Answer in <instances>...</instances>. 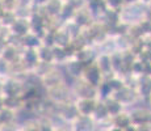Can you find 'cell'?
<instances>
[{"mask_svg": "<svg viewBox=\"0 0 151 131\" xmlns=\"http://www.w3.org/2000/svg\"><path fill=\"white\" fill-rule=\"evenodd\" d=\"M20 131H21V130H20Z\"/></svg>", "mask_w": 151, "mask_h": 131, "instance_id": "5b68a950", "label": "cell"}, {"mask_svg": "<svg viewBox=\"0 0 151 131\" xmlns=\"http://www.w3.org/2000/svg\"><path fill=\"white\" fill-rule=\"evenodd\" d=\"M124 131H138V129L135 126H133V125H129V126L125 127Z\"/></svg>", "mask_w": 151, "mask_h": 131, "instance_id": "7a4b0ae2", "label": "cell"}, {"mask_svg": "<svg viewBox=\"0 0 151 131\" xmlns=\"http://www.w3.org/2000/svg\"><path fill=\"white\" fill-rule=\"evenodd\" d=\"M138 131H151V123H143L137 127Z\"/></svg>", "mask_w": 151, "mask_h": 131, "instance_id": "6da1fadb", "label": "cell"}, {"mask_svg": "<svg viewBox=\"0 0 151 131\" xmlns=\"http://www.w3.org/2000/svg\"><path fill=\"white\" fill-rule=\"evenodd\" d=\"M54 131H66V130H63V129H54Z\"/></svg>", "mask_w": 151, "mask_h": 131, "instance_id": "277c9868", "label": "cell"}, {"mask_svg": "<svg viewBox=\"0 0 151 131\" xmlns=\"http://www.w3.org/2000/svg\"><path fill=\"white\" fill-rule=\"evenodd\" d=\"M108 131H124V129H121V127H118V126H112Z\"/></svg>", "mask_w": 151, "mask_h": 131, "instance_id": "3957f363", "label": "cell"}]
</instances>
